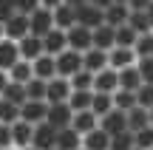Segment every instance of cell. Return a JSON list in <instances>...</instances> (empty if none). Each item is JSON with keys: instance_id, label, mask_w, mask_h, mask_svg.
<instances>
[{"instance_id": "7c38bea8", "label": "cell", "mask_w": 153, "mask_h": 150, "mask_svg": "<svg viewBox=\"0 0 153 150\" xmlns=\"http://www.w3.org/2000/svg\"><path fill=\"white\" fill-rule=\"evenodd\" d=\"M99 128H102L105 133H111V136L122 133V130H128V113H125V111H119V108H114L108 116L99 119Z\"/></svg>"}, {"instance_id": "d4e9b609", "label": "cell", "mask_w": 153, "mask_h": 150, "mask_svg": "<svg viewBox=\"0 0 153 150\" xmlns=\"http://www.w3.org/2000/svg\"><path fill=\"white\" fill-rule=\"evenodd\" d=\"M150 128V111L142 105H136L133 111H128V130H133V133H139V130Z\"/></svg>"}, {"instance_id": "3957f363", "label": "cell", "mask_w": 153, "mask_h": 150, "mask_svg": "<svg viewBox=\"0 0 153 150\" xmlns=\"http://www.w3.org/2000/svg\"><path fill=\"white\" fill-rule=\"evenodd\" d=\"M45 122L54 125L57 130L71 128V125H74V108L68 105V102H54V105L48 102V119H45Z\"/></svg>"}, {"instance_id": "d6a6232c", "label": "cell", "mask_w": 153, "mask_h": 150, "mask_svg": "<svg viewBox=\"0 0 153 150\" xmlns=\"http://www.w3.org/2000/svg\"><path fill=\"white\" fill-rule=\"evenodd\" d=\"M23 119L20 105H11V102H0V125H14Z\"/></svg>"}, {"instance_id": "836d02e7", "label": "cell", "mask_w": 153, "mask_h": 150, "mask_svg": "<svg viewBox=\"0 0 153 150\" xmlns=\"http://www.w3.org/2000/svg\"><path fill=\"white\" fill-rule=\"evenodd\" d=\"M114 105L116 108H119V111H133V108H136L139 105V99H136V94H133V91H116V94H114Z\"/></svg>"}, {"instance_id": "d6986e66", "label": "cell", "mask_w": 153, "mask_h": 150, "mask_svg": "<svg viewBox=\"0 0 153 150\" xmlns=\"http://www.w3.org/2000/svg\"><path fill=\"white\" fill-rule=\"evenodd\" d=\"M43 43H45V54L60 57L62 51H68V34L62 31V28H54L51 34H45V37H43Z\"/></svg>"}, {"instance_id": "1f68e13d", "label": "cell", "mask_w": 153, "mask_h": 150, "mask_svg": "<svg viewBox=\"0 0 153 150\" xmlns=\"http://www.w3.org/2000/svg\"><path fill=\"white\" fill-rule=\"evenodd\" d=\"M111 150H136V133L122 130V133L111 136Z\"/></svg>"}, {"instance_id": "7dc6e473", "label": "cell", "mask_w": 153, "mask_h": 150, "mask_svg": "<svg viewBox=\"0 0 153 150\" xmlns=\"http://www.w3.org/2000/svg\"><path fill=\"white\" fill-rule=\"evenodd\" d=\"M65 3H68V6H74V9H79V6H82V3H88V0H65Z\"/></svg>"}, {"instance_id": "30bf717a", "label": "cell", "mask_w": 153, "mask_h": 150, "mask_svg": "<svg viewBox=\"0 0 153 150\" xmlns=\"http://www.w3.org/2000/svg\"><path fill=\"white\" fill-rule=\"evenodd\" d=\"M94 91L97 94H116L119 91V71L105 68V71L94 74Z\"/></svg>"}, {"instance_id": "44dd1931", "label": "cell", "mask_w": 153, "mask_h": 150, "mask_svg": "<svg viewBox=\"0 0 153 150\" xmlns=\"http://www.w3.org/2000/svg\"><path fill=\"white\" fill-rule=\"evenodd\" d=\"M34 77H37V79H45V82H51L54 77H60V74H57V57L43 54L40 60H34Z\"/></svg>"}, {"instance_id": "9c48e42d", "label": "cell", "mask_w": 153, "mask_h": 150, "mask_svg": "<svg viewBox=\"0 0 153 150\" xmlns=\"http://www.w3.org/2000/svg\"><path fill=\"white\" fill-rule=\"evenodd\" d=\"M0 102H11V105H26L28 102V94H26V85L20 82H11V79L3 77V88H0Z\"/></svg>"}, {"instance_id": "60d3db41", "label": "cell", "mask_w": 153, "mask_h": 150, "mask_svg": "<svg viewBox=\"0 0 153 150\" xmlns=\"http://www.w3.org/2000/svg\"><path fill=\"white\" fill-rule=\"evenodd\" d=\"M136 68H139V74H142L145 82H153V57H145V60H139V62H136Z\"/></svg>"}, {"instance_id": "f35d334b", "label": "cell", "mask_w": 153, "mask_h": 150, "mask_svg": "<svg viewBox=\"0 0 153 150\" xmlns=\"http://www.w3.org/2000/svg\"><path fill=\"white\" fill-rule=\"evenodd\" d=\"M136 99H139V105H142V108H148V111H150V108H153V82H145L142 88L136 91Z\"/></svg>"}, {"instance_id": "f907efd6", "label": "cell", "mask_w": 153, "mask_h": 150, "mask_svg": "<svg viewBox=\"0 0 153 150\" xmlns=\"http://www.w3.org/2000/svg\"><path fill=\"white\" fill-rule=\"evenodd\" d=\"M114 3H128V0H114Z\"/></svg>"}, {"instance_id": "74e56055", "label": "cell", "mask_w": 153, "mask_h": 150, "mask_svg": "<svg viewBox=\"0 0 153 150\" xmlns=\"http://www.w3.org/2000/svg\"><path fill=\"white\" fill-rule=\"evenodd\" d=\"M71 88L74 91H94V74L82 68L79 74H74V77H71Z\"/></svg>"}, {"instance_id": "cb8c5ba5", "label": "cell", "mask_w": 153, "mask_h": 150, "mask_svg": "<svg viewBox=\"0 0 153 150\" xmlns=\"http://www.w3.org/2000/svg\"><path fill=\"white\" fill-rule=\"evenodd\" d=\"M82 147L85 150H111V133H105L102 128L91 130L88 136H82Z\"/></svg>"}, {"instance_id": "277c9868", "label": "cell", "mask_w": 153, "mask_h": 150, "mask_svg": "<svg viewBox=\"0 0 153 150\" xmlns=\"http://www.w3.org/2000/svg\"><path fill=\"white\" fill-rule=\"evenodd\" d=\"M65 34H68V48L79 51V54H85V51L94 48V31H91V28H85V26L76 23V26L68 28Z\"/></svg>"}, {"instance_id": "603a6c76", "label": "cell", "mask_w": 153, "mask_h": 150, "mask_svg": "<svg viewBox=\"0 0 153 150\" xmlns=\"http://www.w3.org/2000/svg\"><path fill=\"white\" fill-rule=\"evenodd\" d=\"M6 79H11V82H20V85H28L34 79V62H28V60H20L14 68H11L9 74H3Z\"/></svg>"}, {"instance_id": "e0dca14e", "label": "cell", "mask_w": 153, "mask_h": 150, "mask_svg": "<svg viewBox=\"0 0 153 150\" xmlns=\"http://www.w3.org/2000/svg\"><path fill=\"white\" fill-rule=\"evenodd\" d=\"M94 48H102V51H114L116 48V28L102 23L99 28H94Z\"/></svg>"}, {"instance_id": "ee69618b", "label": "cell", "mask_w": 153, "mask_h": 150, "mask_svg": "<svg viewBox=\"0 0 153 150\" xmlns=\"http://www.w3.org/2000/svg\"><path fill=\"white\" fill-rule=\"evenodd\" d=\"M153 0H128V6H131V11H145Z\"/></svg>"}, {"instance_id": "7bdbcfd3", "label": "cell", "mask_w": 153, "mask_h": 150, "mask_svg": "<svg viewBox=\"0 0 153 150\" xmlns=\"http://www.w3.org/2000/svg\"><path fill=\"white\" fill-rule=\"evenodd\" d=\"M40 9V0H17V11L20 14H31Z\"/></svg>"}, {"instance_id": "d590c367", "label": "cell", "mask_w": 153, "mask_h": 150, "mask_svg": "<svg viewBox=\"0 0 153 150\" xmlns=\"http://www.w3.org/2000/svg\"><path fill=\"white\" fill-rule=\"evenodd\" d=\"M128 26H131L136 34H148V31H153V26H150V20H148V14H145V11H131Z\"/></svg>"}, {"instance_id": "e575fe53", "label": "cell", "mask_w": 153, "mask_h": 150, "mask_svg": "<svg viewBox=\"0 0 153 150\" xmlns=\"http://www.w3.org/2000/svg\"><path fill=\"white\" fill-rule=\"evenodd\" d=\"M139 40V34L133 31L131 26H119L116 28V48H133Z\"/></svg>"}, {"instance_id": "4fadbf2b", "label": "cell", "mask_w": 153, "mask_h": 150, "mask_svg": "<svg viewBox=\"0 0 153 150\" xmlns=\"http://www.w3.org/2000/svg\"><path fill=\"white\" fill-rule=\"evenodd\" d=\"M20 111H23V122H28V125L37 128V125H43L45 119H48V102H31L28 99Z\"/></svg>"}, {"instance_id": "c3c4849f", "label": "cell", "mask_w": 153, "mask_h": 150, "mask_svg": "<svg viewBox=\"0 0 153 150\" xmlns=\"http://www.w3.org/2000/svg\"><path fill=\"white\" fill-rule=\"evenodd\" d=\"M145 14H148V20H150V26H153V3L148 6V9H145Z\"/></svg>"}, {"instance_id": "5bb4252c", "label": "cell", "mask_w": 153, "mask_h": 150, "mask_svg": "<svg viewBox=\"0 0 153 150\" xmlns=\"http://www.w3.org/2000/svg\"><path fill=\"white\" fill-rule=\"evenodd\" d=\"M71 94H74L71 79L54 77V79L48 82V102H51V105H54V102H68V99H71Z\"/></svg>"}, {"instance_id": "ac0fdd59", "label": "cell", "mask_w": 153, "mask_h": 150, "mask_svg": "<svg viewBox=\"0 0 153 150\" xmlns=\"http://www.w3.org/2000/svg\"><path fill=\"white\" fill-rule=\"evenodd\" d=\"M108 60H111V68H114V71H125V68L136 65L139 57H136V51H133V48H114L108 54Z\"/></svg>"}, {"instance_id": "db71d44e", "label": "cell", "mask_w": 153, "mask_h": 150, "mask_svg": "<svg viewBox=\"0 0 153 150\" xmlns=\"http://www.w3.org/2000/svg\"><path fill=\"white\" fill-rule=\"evenodd\" d=\"M11 150H14V147H11Z\"/></svg>"}, {"instance_id": "ffe728a7", "label": "cell", "mask_w": 153, "mask_h": 150, "mask_svg": "<svg viewBox=\"0 0 153 150\" xmlns=\"http://www.w3.org/2000/svg\"><path fill=\"white\" fill-rule=\"evenodd\" d=\"M20 54H23V60H28V62L40 60V57L45 54V43H43V37H34V34H28L26 40H20Z\"/></svg>"}, {"instance_id": "b9f144b4", "label": "cell", "mask_w": 153, "mask_h": 150, "mask_svg": "<svg viewBox=\"0 0 153 150\" xmlns=\"http://www.w3.org/2000/svg\"><path fill=\"white\" fill-rule=\"evenodd\" d=\"M14 139H11V128L9 125H0V150H11Z\"/></svg>"}, {"instance_id": "f1b7e54d", "label": "cell", "mask_w": 153, "mask_h": 150, "mask_svg": "<svg viewBox=\"0 0 153 150\" xmlns=\"http://www.w3.org/2000/svg\"><path fill=\"white\" fill-rule=\"evenodd\" d=\"M26 94H28V99H31V102H48V82L34 77L31 82L26 85Z\"/></svg>"}, {"instance_id": "5b68a950", "label": "cell", "mask_w": 153, "mask_h": 150, "mask_svg": "<svg viewBox=\"0 0 153 150\" xmlns=\"http://www.w3.org/2000/svg\"><path fill=\"white\" fill-rule=\"evenodd\" d=\"M20 60H23V54H20V43H14V40L3 37V40H0V71L9 74Z\"/></svg>"}, {"instance_id": "8992f818", "label": "cell", "mask_w": 153, "mask_h": 150, "mask_svg": "<svg viewBox=\"0 0 153 150\" xmlns=\"http://www.w3.org/2000/svg\"><path fill=\"white\" fill-rule=\"evenodd\" d=\"M28 20H31V34H34V37H45V34H51L57 28L54 26V11L43 9V6H40L37 11H31Z\"/></svg>"}, {"instance_id": "83f0119b", "label": "cell", "mask_w": 153, "mask_h": 150, "mask_svg": "<svg viewBox=\"0 0 153 150\" xmlns=\"http://www.w3.org/2000/svg\"><path fill=\"white\" fill-rule=\"evenodd\" d=\"M82 147V133H76L74 128H62L57 136V150H79Z\"/></svg>"}, {"instance_id": "8fae6325", "label": "cell", "mask_w": 153, "mask_h": 150, "mask_svg": "<svg viewBox=\"0 0 153 150\" xmlns=\"http://www.w3.org/2000/svg\"><path fill=\"white\" fill-rule=\"evenodd\" d=\"M9 128H11V139H14V150H26L34 145V125L20 119V122L9 125Z\"/></svg>"}, {"instance_id": "6da1fadb", "label": "cell", "mask_w": 153, "mask_h": 150, "mask_svg": "<svg viewBox=\"0 0 153 150\" xmlns=\"http://www.w3.org/2000/svg\"><path fill=\"white\" fill-rule=\"evenodd\" d=\"M28 34H31V20H28V14H11L3 20V37L14 40V43H20V40H26Z\"/></svg>"}, {"instance_id": "7402d4cb", "label": "cell", "mask_w": 153, "mask_h": 150, "mask_svg": "<svg viewBox=\"0 0 153 150\" xmlns=\"http://www.w3.org/2000/svg\"><path fill=\"white\" fill-rule=\"evenodd\" d=\"M71 128L76 130V133L88 136L91 130L99 128V116H97L94 111H79V113H74V125H71Z\"/></svg>"}, {"instance_id": "7a4b0ae2", "label": "cell", "mask_w": 153, "mask_h": 150, "mask_svg": "<svg viewBox=\"0 0 153 150\" xmlns=\"http://www.w3.org/2000/svg\"><path fill=\"white\" fill-rule=\"evenodd\" d=\"M82 68H85V60H82V54H79V51H74V48L62 51V54L57 57V74L65 77V79H71L74 74L82 71Z\"/></svg>"}, {"instance_id": "4dcf8cb0", "label": "cell", "mask_w": 153, "mask_h": 150, "mask_svg": "<svg viewBox=\"0 0 153 150\" xmlns=\"http://www.w3.org/2000/svg\"><path fill=\"white\" fill-rule=\"evenodd\" d=\"M114 108H116V105H114V94H97V91H94V108H91V111L97 113L99 119L108 116Z\"/></svg>"}, {"instance_id": "ab89813d", "label": "cell", "mask_w": 153, "mask_h": 150, "mask_svg": "<svg viewBox=\"0 0 153 150\" xmlns=\"http://www.w3.org/2000/svg\"><path fill=\"white\" fill-rule=\"evenodd\" d=\"M136 150H153V125L136 133Z\"/></svg>"}, {"instance_id": "9a60e30c", "label": "cell", "mask_w": 153, "mask_h": 150, "mask_svg": "<svg viewBox=\"0 0 153 150\" xmlns=\"http://www.w3.org/2000/svg\"><path fill=\"white\" fill-rule=\"evenodd\" d=\"M108 54H111V51H102V48H91V51H85V54H82V60H85V71L99 74V71H105V68H111Z\"/></svg>"}, {"instance_id": "816d5d0a", "label": "cell", "mask_w": 153, "mask_h": 150, "mask_svg": "<svg viewBox=\"0 0 153 150\" xmlns=\"http://www.w3.org/2000/svg\"><path fill=\"white\" fill-rule=\"evenodd\" d=\"M26 150H34V147H26Z\"/></svg>"}, {"instance_id": "f546056e", "label": "cell", "mask_w": 153, "mask_h": 150, "mask_svg": "<svg viewBox=\"0 0 153 150\" xmlns=\"http://www.w3.org/2000/svg\"><path fill=\"white\" fill-rule=\"evenodd\" d=\"M68 105L74 108V113L91 111V108H94V91H74L71 99H68Z\"/></svg>"}, {"instance_id": "f6af8a7d", "label": "cell", "mask_w": 153, "mask_h": 150, "mask_svg": "<svg viewBox=\"0 0 153 150\" xmlns=\"http://www.w3.org/2000/svg\"><path fill=\"white\" fill-rule=\"evenodd\" d=\"M62 3H65V0H40V6H43V9H48V11H57Z\"/></svg>"}, {"instance_id": "52a82bcc", "label": "cell", "mask_w": 153, "mask_h": 150, "mask_svg": "<svg viewBox=\"0 0 153 150\" xmlns=\"http://www.w3.org/2000/svg\"><path fill=\"white\" fill-rule=\"evenodd\" d=\"M76 23L94 31V28H99L105 23V9H99V6H94V3H82L79 9H76Z\"/></svg>"}, {"instance_id": "8d00e7d4", "label": "cell", "mask_w": 153, "mask_h": 150, "mask_svg": "<svg viewBox=\"0 0 153 150\" xmlns=\"http://www.w3.org/2000/svg\"><path fill=\"white\" fill-rule=\"evenodd\" d=\"M133 51H136L139 60H145V57H153V31L139 34V40H136V45H133Z\"/></svg>"}, {"instance_id": "484cf974", "label": "cell", "mask_w": 153, "mask_h": 150, "mask_svg": "<svg viewBox=\"0 0 153 150\" xmlns=\"http://www.w3.org/2000/svg\"><path fill=\"white\" fill-rule=\"evenodd\" d=\"M142 85H145V79H142V74H139L136 65H131V68H125V71H119V88H122V91H133V94H136Z\"/></svg>"}, {"instance_id": "4316f807", "label": "cell", "mask_w": 153, "mask_h": 150, "mask_svg": "<svg viewBox=\"0 0 153 150\" xmlns=\"http://www.w3.org/2000/svg\"><path fill=\"white\" fill-rule=\"evenodd\" d=\"M54 26L62 28V31L74 28V26H76V9H74V6H68V3H62L60 9L54 11Z\"/></svg>"}, {"instance_id": "ba28073f", "label": "cell", "mask_w": 153, "mask_h": 150, "mask_svg": "<svg viewBox=\"0 0 153 150\" xmlns=\"http://www.w3.org/2000/svg\"><path fill=\"white\" fill-rule=\"evenodd\" d=\"M57 136H60V130L54 128V125L43 122L34 128V150H57Z\"/></svg>"}, {"instance_id": "f5cc1de1", "label": "cell", "mask_w": 153, "mask_h": 150, "mask_svg": "<svg viewBox=\"0 0 153 150\" xmlns=\"http://www.w3.org/2000/svg\"><path fill=\"white\" fill-rule=\"evenodd\" d=\"M79 150H85V147H79Z\"/></svg>"}, {"instance_id": "bcb514c9", "label": "cell", "mask_w": 153, "mask_h": 150, "mask_svg": "<svg viewBox=\"0 0 153 150\" xmlns=\"http://www.w3.org/2000/svg\"><path fill=\"white\" fill-rule=\"evenodd\" d=\"M88 3H94V6H99V9H108L114 0H88Z\"/></svg>"}, {"instance_id": "2e32d148", "label": "cell", "mask_w": 153, "mask_h": 150, "mask_svg": "<svg viewBox=\"0 0 153 150\" xmlns=\"http://www.w3.org/2000/svg\"><path fill=\"white\" fill-rule=\"evenodd\" d=\"M128 20H131V6L128 3H111L105 9V23L108 26L119 28V26H128Z\"/></svg>"}, {"instance_id": "681fc988", "label": "cell", "mask_w": 153, "mask_h": 150, "mask_svg": "<svg viewBox=\"0 0 153 150\" xmlns=\"http://www.w3.org/2000/svg\"><path fill=\"white\" fill-rule=\"evenodd\" d=\"M150 125H153V108H150Z\"/></svg>"}]
</instances>
